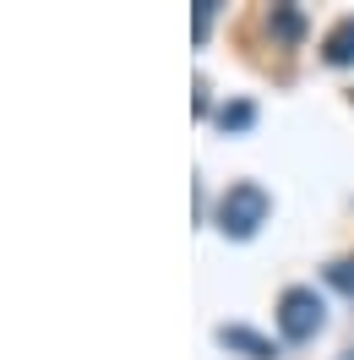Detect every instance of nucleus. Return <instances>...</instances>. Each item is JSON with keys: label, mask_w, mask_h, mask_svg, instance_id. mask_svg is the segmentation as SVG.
I'll return each mask as SVG.
<instances>
[{"label": "nucleus", "mask_w": 354, "mask_h": 360, "mask_svg": "<svg viewBox=\"0 0 354 360\" xmlns=\"http://www.w3.org/2000/svg\"><path fill=\"white\" fill-rule=\"evenodd\" d=\"M218 344H223V349H240L245 360H278V349H273L262 333L240 328V322H223V328H218Z\"/></svg>", "instance_id": "nucleus-3"}, {"label": "nucleus", "mask_w": 354, "mask_h": 360, "mask_svg": "<svg viewBox=\"0 0 354 360\" xmlns=\"http://www.w3.org/2000/svg\"><path fill=\"white\" fill-rule=\"evenodd\" d=\"M327 278H332V284H338L343 295H354V262H332V268H327Z\"/></svg>", "instance_id": "nucleus-7"}, {"label": "nucleus", "mask_w": 354, "mask_h": 360, "mask_svg": "<svg viewBox=\"0 0 354 360\" xmlns=\"http://www.w3.org/2000/svg\"><path fill=\"white\" fill-rule=\"evenodd\" d=\"M273 33H278L284 44H294V39L306 33V11H300V6H273Z\"/></svg>", "instance_id": "nucleus-5"}, {"label": "nucleus", "mask_w": 354, "mask_h": 360, "mask_svg": "<svg viewBox=\"0 0 354 360\" xmlns=\"http://www.w3.org/2000/svg\"><path fill=\"white\" fill-rule=\"evenodd\" d=\"M322 60H327V66H354V17H343V22L322 39Z\"/></svg>", "instance_id": "nucleus-4"}, {"label": "nucleus", "mask_w": 354, "mask_h": 360, "mask_svg": "<svg viewBox=\"0 0 354 360\" xmlns=\"http://www.w3.org/2000/svg\"><path fill=\"white\" fill-rule=\"evenodd\" d=\"M322 322H327V311H322V295L316 290H306V284L284 290V300H278V328H284V338L306 344V338L322 333Z\"/></svg>", "instance_id": "nucleus-2"}, {"label": "nucleus", "mask_w": 354, "mask_h": 360, "mask_svg": "<svg viewBox=\"0 0 354 360\" xmlns=\"http://www.w3.org/2000/svg\"><path fill=\"white\" fill-rule=\"evenodd\" d=\"M343 360H354V355H343Z\"/></svg>", "instance_id": "nucleus-8"}, {"label": "nucleus", "mask_w": 354, "mask_h": 360, "mask_svg": "<svg viewBox=\"0 0 354 360\" xmlns=\"http://www.w3.org/2000/svg\"><path fill=\"white\" fill-rule=\"evenodd\" d=\"M267 213H273L267 191L256 186V180H240V186H229V191H223L218 229H223V235H235V240H251V235L267 224Z\"/></svg>", "instance_id": "nucleus-1"}, {"label": "nucleus", "mask_w": 354, "mask_h": 360, "mask_svg": "<svg viewBox=\"0 0 354 360\" xmlns=\"http://www.w3.org/2000/svg\"><path fill=\"white\" fill-rule=\"evenodd\" d=\"M251 120H256L251 104H223V110H218V126H223V131H245Z\"/></svg>", "instance_id": "nucleus-6"}]
</instances>
